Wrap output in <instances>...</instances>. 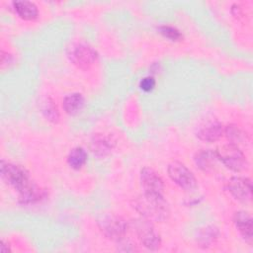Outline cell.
Segmentation results:
<instances>
[{
	"instance_id": "22",
	"label": "cell",
	"mask_w": 253,
	"mask_h": 253,
	"mask_svg": "<svg viewBox=\"0 0 253 253\" xmlns=\"http://www.w3.org/2000/svg\"><path fill=\"white\" fill-rule=\"evenodd\" d=\"M0 251H1L2 253H8V252L11 251V249H10L9 245H7V244L5 243V241H2V242H1V245H0Z\"/></svg>"
},
{
	"instance_id": "9",
	"label": "cell",
	"mask_w": 253,
	"mask_h": 253,
	"mask_svg": "<svg viewBox=\"0 0 253 253\" xmlns=\"http://www.w3.org/2000/svg\"><path fill=\"white\" fill-rule=\"evenodd\" d=\"M140 183L145 193L162 194L164 184L161 177L151 168L144 167L140 171Z\"/></svg>"
},
{
	"instance_id": "10",
	"label": "cell",
	"mask_w": 253,
	"mask_h": 253,
	"mask_svg": "<svg viewBox=\"0 0 253 253\" xmlns=\"http://www.w3.org/2000/svg\"><path fill=\"white\" fill-rule=\"evenodd\" d=\"M223 132L222 125L217 121H207L198 127L197 135L200 139L208 142L217 140Z\"/></svg>"
},
{
	"instance_id": "14",
	"label": "cell",
	"mask_w": 253,
	"mask_h": 253,
	"mask_svg": "<svg viewBox=\"0 0 253 253\" xmlns=\"http://www.w3.org/2000/svg\"><path fill=\"white\" fill-rule=\"evenodd\" d=\"M63 109L69 115L77 114L84 106V98L79 93H72L63 100Z\"/></svg>"
},
{
	"instance_id": "3",
	"label": "cell",
	"mask_w": 253,
	"mask_h": 253,
	"mask_svg": "<svg viewBox=\"0 0 253 253\" xmlns=\"http://www.w3.org/2000/svg\"><path fill=\"white\" fill-rule=\"evenodd\" d=\"M130 227L140 240L141 244L150 250H156L161 245L159 233L150 220L145 218L134 219L130 222Z\"/></svg>"
},
{
	"instance_id": "20",
	"label": "cell",
	"mask_w": 253,
	"mask_h": 253,
	"mask_svg": "<svg viewBox=\"0 0 253 253\" xmlns=\"http://www.w3.org/2000/svg\"><path fill=\"white\" fill-rule=\"evenodd\" d=\"M43 113L45 114L46 118L50 121H56L58 119V112L56 107L53 105L52 102H47L43 108Z\"/></svg>"
},
{
	"instance_id": "6",
	"label": "cell",
	"mask_w": 253,
	"mask_h": 253,
	"mask_svg": "<svg viewBox=\"0 0 253 253\" xmlns=\"http://www.w3.org/2000/svg\"><path fill=\"white\" fill-rule=\"evenodd\" d=\"M168 174L174 183L186 191H192L197 187V180L194 174L181 162L174 161L170 163Z\"/></svg>"
},
{
	"instance_id": "18",
	"label": "cell",
	"mask_w": 253,
	"mask_h": 253,
	"mask_svg": "<svg viewBox=\"0 0 253 253\" xmlns=\"http://www.w3.org/2000/svg\"><path fill=\"white\" fill-rule=\"evenodd\" d=\"M224 132H225L227 138L232 141L231 143H235V142H237V141H238V142L241 141L242 138H243V136H244L243 132H242L237 126H228L225 128Z\"/></svg>"
},
{
	"instance_id": "1",
	"label": "cell",
	"mask_w": 253,
	"mask_h": 253,
	"mask_svg": "<svg viewBox=\"0 0 253 253\" xmlns=\"http://www.w3.org/2000/svg\"><path fill=\"white\" fill-rule=\"evenodd\" d=\"M136 211L145 219L150 221H165L170 214L167 202L162 194L143 193L136 197L133 202Z\"/></svg>"
},
{
	"instance_id": "21",
	"label": "cell",
	"mask_w": 253,
	"mask_h": 253,
	"mask_svg": "<svg viewBox=\"0 0 253 253\" xmlns=\"http://www.w3.org/2000/svg\"><path fill=\"white\" fill-rule=\"evenodd\" d=\"M155 87V79L152 76L143 77L139 82V88L144 92H149Z\"/></svg>"
},
{
	"instance_id": "4",
	"label": "cell",
	"mask_w": 253,
	"mask_h": 253,
	"mask_svg": "<svg viewBox=\"0 0 253 253\" xmlns=\"http://www.w3.org/2000/svg\"><path fill=\"white\" fill-rule=\"evenodd\" d=\"M215 152L218 160L230 170L239 172L248 167L244 153L234 143L223 144L219 146Z\"/></svg>"
},
{
	"instance_id": "8",
	"label": "cell",
	"mask_w": 253,
	"mask_h": 253,
	"mask_svg": "<svg viewBox=\"0 0 253 253\" xmlns=\"http://www.w3.org/2000/svg\"><path fill=\"white\" fill-rule=\"evenodd\" d=\"M227 190L239 202H249L252 198V185L248 178L232 177L227 182Z\"/></svg>"
},
{
	"instance_id": "13",
	"label": "cell",
	"mask_w": 253,
	"mask_h": 253,
	"mask_svg": "<svg viewBox=\"0 0 253 253\" xmlns=\"http://www.w3.org/2000/svg\"><path fill=\"white\" fill-rule=\"evenodd\" d=\"M13 6L16 13L24 20H34L38 16V8L31 1H27V0L14 1Z\"/></svg>"
},
{
	"instance_id": "15",
	"label": "cell",
	"mask_w": 253,
	"mask_h": 253,
	"mask_svg": "<svg viewBox=\"0 0 253 253\" xmlns=\"http://www.w3.org/2000/svg\"><path fill=\"white\" fill-rule=\"evenodd\" d=\"M113 148L110 139L103 135H96L91 141V149L94 154L98 156H104L108 154Z\"/></svg>"
},
{
	"instance_id": "17",
	"label": "cell",
	"mask_w": 253,
	"mask_h": 253,
	"mask_svg": "<svg viewBox=\"0 0 253 253\" xmlns=\"http://www.w3.org/2000/svg\"><path fill=\"white\" fill-rule=\"evenodd\" d=\"M159 33L171 41H178L182 38L181 33L176 28H173L171 26L159 27Z\"/></svg>"
},
{
	"instance_id": "7",
	"label": "cell",
	"mask_w": 253,
	"mask_h": 253,
	"mask_svg": "<svg viewBox=\"0 0 253 253\" xmlns=\"http://www.w3.org/2000/svg\"><path fill=\"white\" fill-rule=\"evenodd\" d=\"M67 54L72 63L82 69L90 67L97 58L96 51L86 43L73 44Z\"/></svg>"
},
{
	"instance_id": "16",
	"label": "cell",
	"mask_w": 253,
	"mask_h": 253,
	"mask_svg": "<svg viewBox=\"0 0 253 253\" xmlns=\"http://www.w3.org/2000/svg\"><path fill=\"white\" fill-rule=\"evenodd\" d=\"M87 160V153L82 147H75L73 148L68 156H67V162L69 166L73 169H80Z\"/></svg>"
},
{
	"instance_id": "12",
	"label": "cell",
	"mask_w": 253,
	"mask_h": 253,
	"mask_svg": "<svg viewBox=\"0 0 253 253\" xmlns=\"http://www.w3.org/2000/svg\"><path fill=\"white\" fill-rule=\"evenodd\" d=\"M194 159L197 166L205 172L213 171L216 166V162L218 161L216 152L211 149L200 150L196 153Z\"/></svg>"
},
{
	"instance_id": "19",
	"label": "cell",
	"mask_w": 253,
	"mask_h": 253,
	"mask_svg": "<svg viewBox=\"0 0 253 253\" xmlns=\"http://www.w3.org/2000/svg\"><path fill=\"white\" fill-rule=\"evenodd\" d=\"M217 230L213 227H207L203 233L201 234V242L202 244H210L211 241H213V238L216 236Z\"/></svg>"
},
{
	"instance_id": "2",
	"label": "cell",
	"mask_w": 253,
	"mask_h": 253,
	"mask_svg": "<svg viewBox=\"0 0 253 253\" xmlns=\"http://www.w3.org/2000/svg\"><path fill=\"white\" fill-rule=\"evenodd\" d=\"M0 173L2 179L7 184L14 187L19 192V194L25 192L34 185L27 170L20 165L2 161Z\"/></svg>"
},
{
	"instance_id": "11",
	"label": "cell",
	"mask_w": 253,
	"mask_h": 253,
	"mask_svg": "<svg viewBox=\"0 0 253 253\" xmlns=\"http://www.w3.org/2000/svg\"><path fill=\"white\" fill-rule=\"evenodd\" d=\"M233 221L239 233L249 243L252 241V218L246 211H240L234 213Z\"/></svg>"
},
{
	"instance_id": "5",
	"label": "cell",
	"mask_w": 253,
	"mask_h": 253,
	"mask_svg": "<svg viewBox=\"0 0 253 253\" xmlns=\"http://www.w3.org/2000/svg\"><path fill=\"white\" fill-rule=\"evenodd\" d=\"M97 223L103 234L111 240L121 241L127 230L126 222L116 214H102Z\"/></svg>"
}]
</instances>
